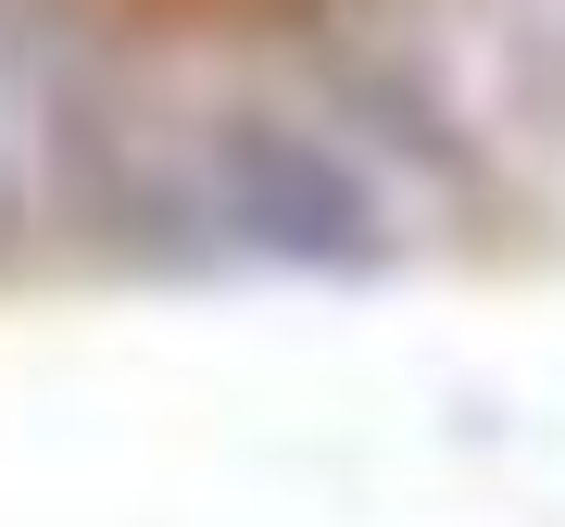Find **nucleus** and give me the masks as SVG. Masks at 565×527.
Instances as JSON below:
<instances>
[{"label":"nucleus","instance_id":"obj_1","mask_svg":"<svg viewBox=\"0 0 565 527\" xmlns=\"http://www.w3.org/2000/svg\"><path fill=\"white\" fill-rule=\"evenodd\" d=\"M214 214L239 226L252 251H289V264H377V189L352 176L327 139H302L289 114H226L214 126Z\"/></svg>","mask_w":565,"mask_h":527}]
</instances>
